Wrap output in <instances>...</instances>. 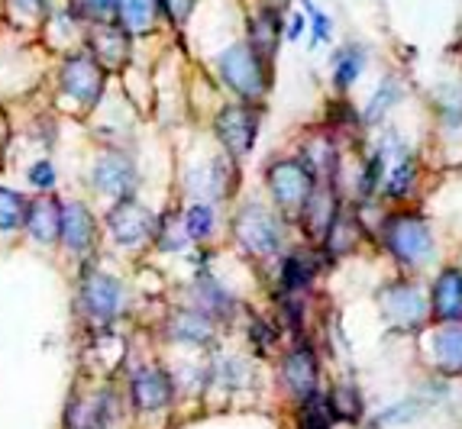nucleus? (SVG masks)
<instances>
[{"label":"nucleus","instance_id":"nucleus-1","mask_svg":"<svg viewBox=\"0 0 462 429\" xmlns=\"http://www.w3.org/2000/svg\"><path fill=\"white\" fill-rule=\"evenodd\" d=\"M217 71L224 78V85L236 94L243 104H255L269 94V61L255 52L249 42H233L217 55Z\"/></svg>","mask_w":462,"mask_h":429},{"label":"nucleus","instance_id":"nucleus-2","mask_svg":"<svg viewBox=\"0 0 462 429\" xmlns=\"http://www.w3.org/2000/svg\"><path fill=\"white\" fill-rule=\"evenodd\" d=\"M382 242L401 269L417 271L433 259V233L420 216L392 214L382 220Z\"/></svg>","mask_w":462,"mask_h":429},{"label":"nucleus","instance_id":"nucleus-3","mask_svg":"<svg viewBox=\"0 0 462 429\" xmlns=\"http://www.w3.org/2000/svg\"><path fill=\"white\" fill-rule=\"evenodd\" d=\"M233 239L253 259H272L282 252L285 226H282L275 210H269L265 204H246L233 216Z\"/></svg>","mask_w":462,"mask_h":429},{"label":"nucleus","instance_id":"nucleus-4","mask_svg":"<svg viewBox=\"0 0 462 429\" xmlns=\"http://www.w3.org/2000/svg\"><path fill=\"white\" fill-rule=\"evenodd\" d=\"M107 87V71L91 52H69L59 65V91L81 110H94Z\"/></svg>","mask_w":462,"mask_h":429},{"label":"nucleus","instance_id":"nucleus-5","mask_svg":"<svg viewBox=\"0 0 462 429\" xmlns=\"http://www.w3.org/2000/svg\"><path fill=\"white\" fill-rule=\"evenodd\" d=\"M78 304H81V314L88 316L97 326H110L116 316L124 314L126 306V291L120 278H114L110 271L88 269L78 284Z\"/></svg>","mask_w":462,"mask_h":429},{"label":"nucleus","instance_id":"nucleus-6","mask_svg":"<svg viewBox=\"0 0 462 429\" xmlns=\"http://www.w3.org/2000/svg\"><path fill=\"white\" fill-rule=\"evenodd\" d=\"M265 187H269L275 207L288 210V214H300V207L314 194L317 178L300 159H278L265 169Z\"/></svg>","mask_w":462,"mask_h":429},{"label":"nucleus","instance_id":"nucleus-7","mask_svg":"<svg viewBox=\"0 0 462 429\" xmlns=\"http://www.w3.org/2000/svg\"><path fill=\"white\" fill-rule=\"evenodd\" d=\"M107 223V233L120 249H143L146 242L155 239V214L146 207V204H139L136 197H124V200H114V207L107 210L104 216Z\"/></svg>","mask_w":462,"mask_h":429},{"label":"nucleus","instance_id":"nucleus-8","mask_svg":"<svg viewBox=\"0 0 462 429\" xmlns=\"http://www.w3.org/2000/svg\"><path fill=\"white\" fill-rule=\"evenodd\" d=\"M259 126H263L259 110H255L253 104H243V100L224 107L214 120V132L230 159H246V155L253 152Z\"/></svg>","mask_w":462,"mask_h":429},{"label":"nucleus","instance_id":"nucleus-9","mask_svg":"<svg viewBox=\"0 0 462 429\" xmlns=\"http://www.w3.org/2000/svg\"><path fill=\"white\" fill-rule=\"evenodd\" d=\"M136 184H139V171L133 165V159L120 149H107L100 152L91 165V187L97 194L110 200H124V197H136Z\"/></svg>","mask_w":462,"mask_h":429},{"label":"nucleus","instance_id":"nucleus-10","mask_svg":"<svg viewBox=\"0 0 462 429\" xmlns=\"http://www.w3.org/2000/svg\"><path fill=\"white\" fill-rule=\"evenodd\" d=\"M382 300V316L392 323L394 330H417L427 320L430 306L424 304V294L417 291L411 281H392L385 291L378 294Z\"/></svg>","mask_w":462,"mask_h":429},{"label":"nucleus","instance_id":"nucleus-11","mask_svg":"<svg viewBox=\"0 0 462 429\" xmlns=\"http://www.w3.org/2000/svg\"><path fill=\"white\" fill-rule=\"evenodd\" d=\"M175 400V378L159 365H146L130 378V404L139 414H159Z\"/></svg>","mask_w":462,"mask_h":429},{"label":"nucleus","instance_id":"nucleus-12","mask_svg":"<svg viewBox=\"0 0 462 429\" xmlns=\"http://www.w3.org/2000/svg\"><path fill=\"white\" fill-rule=\"evenodd\" d=\"M278 375H282L285 391L300 404L304 397L317 394V378H320V361H317V352L308 342H294L291 349L282 355Z\"/></svg>","mask_w":462,"mask_h":429},{"label":"nucleus","instance_id":"nucleus-13","mask_svg":"<svg viewBox=\"0 0 462 429\" xmlns=\"http://www.w3.org/2000/svg\"><path fill=\"white\" fill-rule=\"evenodd\" d=\"M130 32L124 26L116 23V20H104V23H88L85 30V42H88V52L104 65V71H120L130 61Z\"/></svg>","mask_w":462,"mask_h":429},{"label":"nucleus","instance_id":"nucleus-14","mask_svg":"<svg viewBox=\"0 0 462 429\" xmlns=\"http://www.w3.org/2000/svg\"><path fill=\"white\" fill-rule=\"evenodd\" d=\"M97 239V223L85 200H65L62 204V239L65 252L71 255H88Z\"/></svg>","mask_w":462,"mask_h":429},{"label":"nucleus","instance_id":"nucleus-15","mask_svg":"<svg viewBox=\"0 0 462 429\" xmlns=\"http://www.w3.org/2000/svg\"><path fill=\"white\" fill-rule=\"evenodd\" d=\"M62 197L42 194V197L30 200V214H26V233L36 239L39 245H59L62 239Z\"/></svg>","mask_w":462,"mask_h":429},{"label":"nucleus","instance_id":"nucleus-16","mask_svg":"<svg viewBox=\"0 0 462 429\" xmlns=\"http://www.w3.org/2000/svg\"><path fill=\"white\" fill-rule=\"evenodd\" d=\"M430 314L439 323H456L462 320V271L447 269L439 271L437 281L430 288Z\"/></svg>","mask_w":462,"mask_h":429},{"label":"nucleus","instance_id":"nucleus-17","mask_svg":"<svg viewBox=\"0 0 462 429\" xmlns=\"http://www.w3.org/2000/svg\"><path fill=\"white\" fill-rule=\"evenodd\" d=\"M282 32H285V20H282V10L272 7H259L253 16H249V46L263 55L265 61L275 59L278 46H282Z\"/></svg>","mask_w":462,"mask_h":429},{"label":"nucleus","instance_id":"nucleus-18","mask_svg":"<svg viewBox=\"0 0 462 429\" xmlns=\"http://www.w3.org/2000/svg\"><path fill=\"white\" fill-rule=\"evenodd\" d=\"M162 16L159 0H114V20L130 36H149Z\"/></svg>","mask_w":462,"mask_h":429},{"label":"nucleus","instance_id":"nucleus-19","mask_svg":"<svg viewBox=\"0 0 462 429\" xmlns=\"http://www.w3.org/2000/svg\"><path fill=\"white\" fill-rule=\"evenodd\" d=\"M194 300H198V310L200 314H208L210 320H226V316H233V310H236V300H233V294L226 291L224 284L217 281L214 275H198V284H194Z\"/></svg>","mask_w":462,"mask_h":429},{"label":"nucleus","instance_id":"nucleus-20","mask_svg":"<svg viewBox=\"0 0 462 429\" xmlns=\"http://www.w3.org/2000/svg\"><path fill=\"white\" fill-rule=\"evenodd\" d=\"M169 336L185 345H210L214 342V320L208 314L194 310H178L169 323Z\"/></svg>","mask_w":462,"mask_h":429},{"label":"nucleus","instance_id":"nucleus-21","mask_svg":"<svg viewBox=\"0 0 462 429\" xmlns=\"http://www.w3.org/2000/svg\"><path fill=\"white\" fill-rule=\"evenodd\" d=\"M317 271V255L308 249H298V252H288L282 261V294H304L314 284Z\"/></svg>","mask_w":462,"mask_h":429},{"label":"nucleus","instance_id":"nucleus-22","mask_svg":"<svg viewBox=\"0 0 462 429\" xmlns=\"http://www.w3.org/2000/svg\"><path fill=\"white\" fill-rule=\"evenodd\" d=\"M433 345V361H437L443 371L449 375H459L462 371V320L443 323L430 339Z\"/></svg>","mask_w":462,"mask_h":429},{"label":"nucleus","instance_id":"nucleus-23","mask_svg":"<svg viewBox=\"0 0 462 429\" xmlns=\"http://www.w3.org/2000/svg\"><path fill=\"white\" fill-rule=\"evenodd\" d=\"M365 71V49L359 42H346L333 52V85L339 91H349V87L363 78Z\"/></svg>","mask_w":462,"mask_h":429},{"label":"nucleus","instance_id":"nucleus-24","mask_svg":"<svg viewBox=\"0 0 462 429\" xmlns=\"http://www.w3.org/2000/svg\"><path fill=\"white\" fill-rule=\"evenodd\" d=\"M26 214H30V200L14 187L0 184V236L26 230Z\"/></svg>","mask_w":462,"mask_h":429},{"label":"nucleus","instance_id":"nucleus-25","mask_svg":"<svg viewBox=\"0 0 462 429\" xmlns=\"http://www.w3.org/2000/svg\"><path fill=\"white\" fill-rule=\"evenodd\" d=\"M414 181H417V161L408 152H401L398 161L392 165V171H385L382 187H385V194L392 200H404L411 194V187H414Z\"/></svg>","mask_w":462,"mask_h":429},{"label":"nucleus","instance_id":"nucleus-26","mask_svg":"<svg viewBox=\"0 0 462 429\" xmlns=\"http://www.w3.org/2000/svg\"><path fill=\"white\" fill-rule=\"evenodd\" d=\"M337 416L330 410V400L327 394H310L298 404V429H333Z\"/></svg>","mask_w":462,"mask_h":429},{"label":"nucleus","instance_id":"nucleus-27","mask_svg":"<svg viewBox=\"0 0 462 429\" xmlns=\"http://www.w3.org/2000/svg\"><path fill=\"white\" fill-rule=\"evenodd\" d=\"M327 400H330V410L337 420H343V423L363 420V394H359L356 384H337V388L327 394Z\"/></svg>","mask_w":462,"mask_h":429},{"label":"nucleus","instance_id":"nucleus-28","mask_svg":"<svg viewBox=\"0 0 462 429\" xmlns=\"http://www.w3.org/2000/svg\"><path fill=\"white\" fill-rule=\"evenodd\" d=\"M162 252H181L191 239H188V230H185V220L178 214H165L159 216V223H155V239H152Z\"/></svg>","mask_w":462,"mask_h":429},{"label":"nucleus","instance_id":"nucleus-29","mask_svg":"<svg viewBox=\"0 0 462 429\" xmlns=\"http://www.w3.org/2000/svg\"><path fill=\"white\" fill-rule=\"evenodd\" d=\"M181 220H185V230H188V239L191 242H204V239L214 233V207L210 204H204V200H198V204H191V207L181 214Z\"/></svg>","mask_w":462,"mask_h":429},{"label":"nucleus","instance_id":"nucleus-30","mask_svg":"<svg viewBox=\"0 0 462 429\" xmlns=\"http://www.w3.org/2000/svg\"><path fill=\"white\" fill-rule=\"evenodd\" d=\"M69 10L81 23H104L114 20V0H69Z\"/></svg>","mask_w":462,"mask_h":429},{"label":"nucleus","instance_id":"nucleus-31","mask_svg":"<svg viewBox=\"0 0 462 429\" xmlns=\"http://www.w3.org/2000/svg\"><path fill=\"white\" fill-rule=\"evenodd\" d=\"M424 400H398V404H392L388 410H382L378 414V426H394V423H411L417 420V416L424 414Z\"/></svg>","mask_w":462,"mask_h":429},{"label":"nucleus","instance_id":"nucleus-32","mask_svg":"<svg viewBox=\"0 0 462 429\" xmlns=\"http://www.w3.org/2000/svg\"><path fill=\"white\" fill-rule=\"evenodd\" d=\"M304 10H308V20H310V46L317 49V46H324V42H330V36H333L330 16L317 7L314 0H304Z\"/></svg>","mask_w":462,"mask_h":429},{"label":"nucleus","instance_id":"nucleus-33","mask_svg":"<svg viewBox=\"0 0 462 429\" xmlns=\"http://www.w3.org/2000/svg\"><path fill=\"white\" fill-rule=\"evenodd\" d=\"M7 7L20 23H42L49 16L52 0H7Z\"/></svg>","mask_w":462,"mask_h":429},{"label":"nucleus","instance_id":"nucleus-34","mask_svg":"<svg viewBox=\"0 0 462 429\" xmlns=\"http://www.w3.org/2000/svg\"><path fill=\"white\" fill-rule=\"evenodd\" d=\"M398 100H401V87L394 85V81H385V85L378 87L375 97H372L369 107H365V116H369V123H378V116L388 114V110H392Z\"/></svg>","mask_w":462,"mask_h":429},{"label":"nucleus","instance_id":"nucleus-35","mask_svg":"<svg viewBox=\"0 0 462 429\" xmlns=\"http://www.w3.org/2000/svg\"><path fill=\"white\" fill-rule=\"evenodd\" d=\"M26 178H30V184L36 187V191H52L55 181H59V175H55V165L49 159L32 161L30 171H26Z\"/></svg>","mask_w":462,"mask_h":429},{"label":"nucleus","instance_id":"nucleus-36","mask_svg":"<svg viewBox=\"0 0 462 429\" xmlns=\"http://www.w3.org/2000/svg\"><path fill=\"white\" fill-rule=\"evenodd\" d=\"M249 339H253L255 352L265 355L269 349H275V342H278V326H272V323H265V320H253V326H249Z\"/></svg>","mask_w":462,"mask_h":429},{"label":"nucleus","instance_id":"nucleus-37","mask_svg":"<svg viewBox=\"0 0 462 429\" xmlns=\"http://www.w3.org/2000/svg\"><path fill=\"white\" fill-rule=\"evenodd\" d=\"M159 4H162V16L169 23L185 26L188 16L194 14V4H198V0H159Z\"/></svg>","mask_w":462,"mask_h":429},{"label":"nucleus","instance_id":"nucleus-38","mask_svg":"<svg viewBox=\"0 0 462 429\" xmlns=\"http://www.w3.org/2000/svg\"><path fill=\"white\" fill-rule=\"evenodd\" d=\"M439 120L447 126H462V97H439Z\"/></svg>","mask_w":462,"mask_h":429},{"label":"nucleus","instance_id":"nucleus-39","mask_svg":"<svg viewBox=\"0 0 462 429\" xmlns=\"http://www.w3.org/2000/svg\"><path fill=\"white\" fill-rule=\"evenodd\" d=\"M304 23H308V16H300V14H294L291 20H288V26H285V39H288V42H298L300 32H304Z\"/></svg>","mask_w":462,"mask_h":429},{"label":"nucleus","instance_id":"nucleus-40","mask_svg":"<svg viewBox=\"0 0 462 429\" xmlns=\"http://www.w3.org/2000/svg\"><path fill=\"white\" fill-rule=\"evenodd\" d=\"M291 0H265V7H272V10H285Z\"/></svg>","mask_w":462,"mask_h":429},{"label":"nucleus","instance_id":"nucleus-41","mask_svg":"<svg viewBox=\"0 0 462 429\" xmlns=\"http://www.w3.org/2000/svg\"><path fill=\"white\" fill-rule=\"evenodd\" d=\"M91 429H107V426H91Z\"/></svg>","mask_w":462,"mask_h":429}]
</instances>
